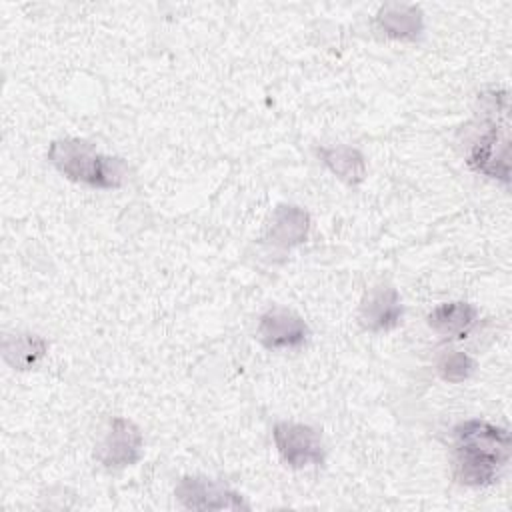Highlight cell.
Instances as JSON below:
<instances>
[{"mask_svg": "<svg viewBox=\"0 0 512 512\" xmlns=\"http://www.w3.org/2000/svg\"><path fill=\"white\" fill-rule=\"evenodd\" d=\"M476 362L462 350H448L438 360V372L446 382L458 384L472 376Z\"/></svg>", "mask_w": 512, "mask_h": 512, "instance_id": "14", "label": "cell"}, {"mask_svg": "<svg viewBox=\"0 0 512 512\" xmlns=\"http://www.w3.org/2000/svg\"><path fill=\"white\" fill-rule=\"evenodd\" d=\"M376 22L386 36L396 40H416L424 28L422 10L412 4H384Z\"/></svg>", "mask_w": 512, "mask_h": 512, "instance_id": "10", "label": "cell"}, {"mask_svg": "<svg viewBox=\"0 0 512 512\" xmlns=\"http://www.w3.org/2000/svg\"><path fill=\"white\" fill-rule=\"evenodd\" d=\"M310 336L302 316L288 308H272L258 322V340L268 350H286L302 346Z\"/></svg>", "mask_w": 512, "mask_h": 512, "instance_id": "7", "label": "cell"}, {"mask_svg": "<svg viewBox=\"0 0 512 512\" xmlns=\"http://www.w3.org/2000/svg\"><path fill=\"white\" fill-rule=\"evenodd\" d=\"M482 126L484 130L472 142L468 164L476 172L508 184V122L498 124V120H486Z\"/></svg>", "mask_w": 512, "mask_h": 512, "instance_id": "3", "label": "cell"}, {"mask_svg": "<svg viewBox=\"0 0 512 512\" xmlns=\"http://www.w3.org/2000/svg\"><path fill=\"white\" fill-rule=\"evenodd\" d=\"M48 352V342L38 334L10 336L2 344L4 360L16 370H30Z\"/></svg>", "mask_w": 512, "mask_h": 512, "instance_id": "13", "label": "cell"}, {"mask_svg": "<svg viewBox=\"0 0 512 512\" xmlns=\"http://www.w3.org/2000/svg\"><path fill=\"white\" fill-rule=\"evenodd\" d=\"M478 322V310L470 302H444L428 314V326L446 338H466Z\"/></svg>", "mask_w": 512, "mask_h": 512, "instance_id": "9", "label": "cell"}, {"mask_svg": "<svg viewBox=\"0 0 512 512\" xmlns=\"http://www.w3.org/2000/svg\"><path fill=\"white\" fill-rule=\"evenodd\" d=\"M454 478L464 486H488L510 460V432L486 420L454 428Z\"/></svg>", "mask_w": 512, "mask_h": 512, "instance_id": "1", "label": "cell"}, {"mask_svg": "<svg viewBox=\"0 0 512 512\" xmlns=\"http://www.w3.org/2000/svg\"><path fill=\"white\" fill-rule=\"evenodd\" d=\"M402 314L404 308L398 290L390 284H376L364 294L358 320L368 332H386L402 322Z\"/></svg>", "mask_w": 512, "mask_h": 512, "instance_id": "8", "label": "cell"}, {"mask_svg": "<svg viewBox=\"0 0 512 512\" xmlns=\"http://www.w3.org/2000/svg\"><path fill=\"white\" fill-rule=\"evenodd\" d=\"M48 160L62 176L90 188H120L128 176V166L122 158L102 154L82 138L54 140L48 148Z\"/></svg>", "mask_w": 512, "mask_h": 512, "instance_id": "2", "label": "cell"}, {"mask_svg": "<svg viewBox=\"0 0 512 512\" xmlns=\"http://www.w3.org/2000/svg\"><path fill=\"white\" fill-rule=\"evenodd\" d=\"M310 228L308 214L298 206H280L272 216L268 242L278 248H292L306 240Z\"/></svg>", "mask_w": 512, "mask_h": 512, "instance_id": "11", "label": "cell"}, {"mask_svg": "<svg viewBox=\"0 0 512 512\" xmlns=\"http://www.w3.org/2000/svg\"><path fill=\"white\" fill-rule=\"evenodd\" d=\"M142 446L144 438L140 428L132 420L116 416L96 446L94 458L106 468H126L140 460Z\"/></svg>", "mask_w": 512, "mask_h": 512, "instance_id": "5", "label": "cell"}, {"mask_svg": "<svg viewBox=\"0 0 512 512\" xmlns=\"http://www.w3.org/2000/svg\"><path fill=\"white\" fill-rule=\"evenodd\" d=\"M318 156L322 158L326 168L346 184H360L366 176L364 156L352 146L338 144V146L320 148Z\"/></svg>", "mask_w": 512, "mask_h": 512, "instance_id": "12", "label": "cell"}, {"mask_svg": "<svg viewBox=\"0 0 512 512\" xmlns=\"http://www.w3.org/2000/svg\"><path fill=\"white\" fill-rule=\"evenodd\" d=\"M174 494L178 502L190 510H248L250 508L238 492L202 476L182 478Z\"/></svg>", "mask_w": 512, "mask_h": 512, "instance_id": "6", "label": "cell"}, {"mask_svg": "<svg viewBox=\"0 0 512 512\" xmlns=\"http://www.w3.org/2000/svg\"><path fill=\"white\" fill-rule=\"evenodd\" d=\"M272 436L278 454L290 468L322 464L324 444L320 434L312 426L298 422H278L274 426Z\"/></svg>", "mask_w": 512, "mask_h": 512, "instance_id": "4", "label": "cell"}]
</instances>
